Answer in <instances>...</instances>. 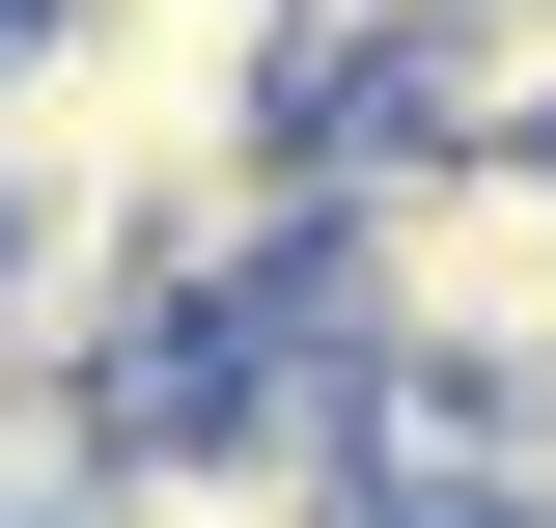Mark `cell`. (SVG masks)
Here are the masks:
<instances>
[{
	"mask_svg": "<svg viewBox=\"0 0 556 528\" xmlns=\"http://www.w3.org/2000/svg\"><path fill=\"white\" fill-rule=\"evenodd\" d=\"M390 28H417V0H278V84L334 112V84H390Z\"/></svg>",
	"mask_w": 556,
	"mask_h": 528,
	"instance_id": "obj_1",
	"label": "cell"
}]
</instances>
